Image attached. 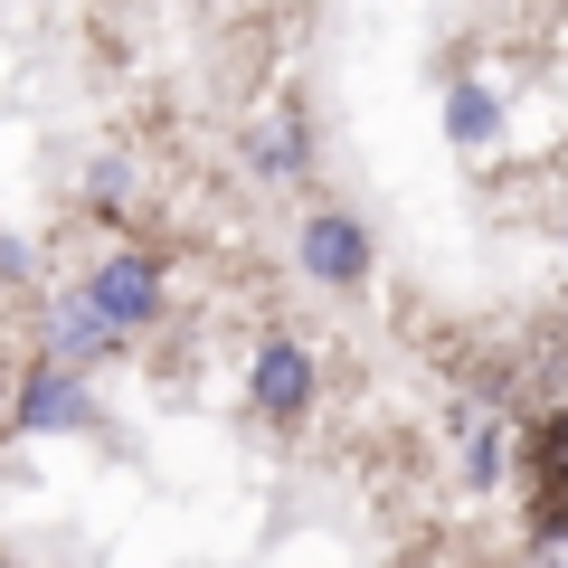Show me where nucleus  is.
I'll return each instance as SVG.
<instances>
[{
  "label": "nucleus",
  "mask_w": 568,
  "mask_h": 568,
  "mask_svg": "<svg viewBox=\"0 0 568 568\" xmlns=\"http://www.w3.org/2000/svg\"><path fill=\"white\" fill-rule=\"evenodd\" d=\"M304 265H313L323 284H361V265H369V237H361L351 219H313V227H304Z\"/></svg>",
  "instance_id": "obj_3"
},
{
  "label": "nucleus",
  "mask_w": 568,
  "mask_h": 568,
  "mask_svg": "<svg viewBox=\"0 0 568 568\" xmlns=\"http://www.w3.org/2000/svg\"><path fill=\"white\" fill-rule=\"evenodd\" d=\"M304 398H313V361L294 342H265L256 351V407L265 417H304Z\"/></svg>",
  "instance_id": "obj_2"
},
{
  "label": "nucleus",
  "mask_w": 568,
  "mask_h": 568,
  "mask_svg": "<svg viewBox=\"0 0 568 568\" xmlns=\"http://www.w3.org/2000/svg\"><path fill=\"white\" fill-rule=\"evenodd\" d=\"M446 123H455V142H493V95H484V85H455Z\"/></svg>",
  "instance_id": "obj_5"
},
{
  "label": "nucleus",
  "mask_w": 568,
  "mask_h": 568,
  "mask_svg": "<svg viewBox=\"0 0 568 568\" xmlns=\"http://www.w3.org/2000/svg\"><path fill=\"white\" fill-rule=\"evenodd\" d=\"M20 426H85V388H77V369H39V379L20 388Z\"/></svg>",
  "instance_id": "obj_4"
},
{
  "label": "nucleus",
  "mask_w": 568,
  "mask_h": 568,
  "mask_svg": "<svg viewBox=\"0 0 568 568\" xmlns=\"http://www.w3.org/2000/svg\"><path fill=\"white\" fill-rule=\"evenodd\" d=\"M540 568H568V530L549 521V540H540Z\"/></svg>",
  "instance_id": "obj_8"
},
{
  "label": "nucleus",
  "mask_w": 568,
  "mask_h": 568,
  "mask_svg": "<svg viewBox=\"0 0 568 568\" xmlns=\"http://www.w3.org/2000/svg\"><path fill=\"white\" fill-rule=\"evenodd\" d=\"M152 304H162V265H152V256H104L95 284H85V313H95L104 332L152 323Z\"/></svg>",
  "instance_id": "obj_1"
},
{
  "label": "nucleus",
  "mask_w": 568,
  "mask_h": 568,
  "mask_svg": "<svg viewBox=\"0 0 568 568\" xmlns=\"http://www.w3.org/2000/svg\"><path fill=\"white\" fill-rule=\"evenodd\" d=\"M549 484L568 493V426H559V436H549Z\"/></svg>",
  "instance_id": "obj_7"
},
{
  "label": "nucleus",
  "mask_w": 568,
  "mask_h": 568,
  "mask_svg": "<svg viewBox=\"0 0 568 568\" xmlns=\"http://www.w3.org/2000/svg\"><path fill=\"white\" fill-rule=\"evenodd\" d=\"M104 342H114V332H104L85 304H58V351H104Z\"/></svg>",
  "instance_id": "obj_6"
}]
</instances>
